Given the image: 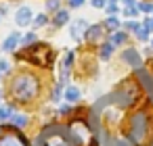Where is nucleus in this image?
<instances>
[{"label": "nucleus", "instance_id": "412c9836", "mask_svg": "<svg viewBox=\"0 0 153 146\" xmlns=\"http://www.w3.org/2000/svg\"><path fill=\"white\" fill-rule=\"evenodd\" d=\"M105 25H107L109 29H117V27H120V23H117V19H115V17H109Z\"/></svg>", "mask_w": 153, "mask_h": 146}, {"label": "nucleus", "instance_id": "a878e982", "mask_svg": "<svg viewBox=\"0 0 153 146\" xmlns=\"http://www.w3.org/2000/svg\"><path fill=\"white\" fill-rule=\"evenodd\" d=\"M92 7H97V9H105V0H92Z\"/></svg>", "mask_w": 153, "mask_h": 146}, {"label": "nucleus", "instance_id": "f257e3e1", "mask_svg": "<svg viewBox=\"0 0 153 146\" xmlns=\"http://www.w3.org/2000/svg\"><path fill=\"white\" fill-rule=\"evenodd\" d=\"M13 96L19 100V102H27L36 96L38 92V81L34 75H19L15 81H13Z\"/></svg>", "mask_w": 153, "mask_h": 146}, {"label": "nucleus", "instance_id": "393cba45", "mask_svg": "<svg viewBox=\"0 0 153 146\" xmlns=\"http://www.w3.org/2000/svg\"><path fill=\"white\" fill-rule=\"evenodd\" d=\"M105 11H107L109 15H115V13H117V7H115V4H107V9H105Z\"/></svg>", "mask_w": 153, "mask_h": 146}, {"label": "nucleus", "instance_id": "9b49d317", "mask_svg": "<svg viewBox=\"0 0 153 146\" xmlns=\"http://www.w3.org/2000/svg\"><path fill=\"white\" fill-rule=\"evenodd\" d=\"M65 98H67V102H78L80 100V90L76 86H69L65 90Z\"/></svg>", "mask_w": 153, "mask_h": 146}, {"label": "nucleus", "instance_id": "dca6fc26", "mask_svg": "<svg viewBox=\"0 0 153 146\" xmlns=\"http://www.w3.org/2000/svg\"><path fill=\"white\" fill-rule=\"evenodd\" d=\"M67 19H69L67 11H59V13L55 15V25H63V23H67Z\"/></svg>", "mask_w": 153, "mask_h": 146}, {"label": "nucleus", "instance_id": "7ed1b4c3", "mask_svg": "<svg viewBox=\"0 0 153 146\" xmlns=\"http://www.w3.org/2000/svg\"><path fill=\"white\" fill-rule=\"evenodd\" d=\"M23 56H25L27 61L36 63V65L46 67V65H51V61H53V50H51L46 44L38 42V44H34L30 50H25V52H23Z\"/></svg>", "mask_w": 153, "mask_h": 146}, {"label": "nucleus", "instance_id": "f03ea898", "mask_svg": "<svg viewBox=\"0 0 153 146\" xmlns=\"http://www.w3.org/2000/svg\"><path fill=\"white\" fill-rule=\"evenodd\" d=\"M42 144L44 146H74V142L69 138V131L59 127V125H53L42 134Z\"/></svg>", "mask_w": 153, "mask_h": 146}, {"label": "nucleus", "instance_id": "423d86ee", "mask_svg": "<svg viewBox=\"0 0 153 146\" xmlns=\"http://www.w3.org/2000/svg\"><path fill=\"white\" fill-rule=\"evenodd\" d=\"M86 29H88V23H86L84 19H78V21H74V23H71L69 34H71V38H74L76 42H80V40H82V36L86 34Z\"/></svg>", "mask_w": 153, "mask_h": 146}, {"label": "nucleus", "instance_id": "9d476101", "mask_svg": "<svg viewBox=\"0 0 153 146\" xmlns=\"http://www.w3.org/2000/svg\"><path fill=\"white\" fill-rule=\"evenodd\" d=\"M124 59H126L132 67H140V56H138V52H136V50H132V48H130V50H126V52H124Z\"/></svg>", "mask_w": 153, "mask_h": 146}, {"label": "nucleus", "instance_id": "2eb2a0df", "mask_svg": "<svg viewBox=\"0 0 153 146\" xmlns=\"http://www.w3.org/2000/svg\"><path fill=\"white\" fill-rule=\"evenodd\" d=\"M11 117H13V109H11L9 104L0 106V121H7V119H11Z\"/></svg>", "mask_w": 153, "mask_h": 146}, {"label": "nucleus", "instance_id": "39448f33", "mask_svg": "<svg viewBox=\"0 0 153 146\" xmlns=\"http://www.w3.org/2000/svg\"><path fill=\"white\" fill-rule=\"evenodd\" d=\"M69 138H71V142L74 144H86V140H88V127L84 125V123H74V125H69Z\"/></svg>", "mask_w": 153, "mask_h": 146}, {"label": "nucleus", "instance_id": "cd10ccee", "mask_svg": "<svg viewBox=\"0 0 153 146\" xmlns=\"http://www.w3.org/2000/svg\"><path fill=\"white\" fill-rule=\"evenodd\" d=\"M34 40H36V36H34V34H30V36L21 38V42H34Z\"/></svg>", "mask_w": 153, "mask_h": 146}, {"label": "nucleus", "instance_id": "f3484780", "mask_svg": "<svg viewBox=\"0 0 153 146\" xmlns=\"http://www.w3.org/2000/svg\"><path fill=\"white\" fill-rule=\"evenodd\" d=\"M124 42H126V34H124V32H115L113 38H111V44H113V46H120V44H124Z\"/></svg>", "mask_w": 153, "mask_h": 146}, {"label": "nucleus", "instance_id": "f704fd0d", "mask_svg": "<svg viewBox=\"0 0 153 146\" xmlns=\"http://www.w3.org/2000/svg\"><path fill=\"white\" fill-rule=\"evenodd\" d=\"M151 44H153V40H151Z\"/></svg>", "mask_w": 153, "mask_h": 146}, {"label": "nucleus", "instance_id": "aec40b11", "mask_svg": "<svg viewBox=\"0 0 153 146\" xmlns=\"http://www.w3.org/2000/svg\"><path fill=\"white\" fill-rule=\"evenodd\" d=\"M124 15H126V17H136V15H138V9H136V7H126V9H124Z\"/></svg>", "mask_w": 153, "mask_h": 146}, {"label": "nucleus", "instance_id": "c756f323", "mask_svg": "<svg viewBox=\"0 0 153 146\" xmlns=\"http://www.w3.org/2000/svg\"><path fill=\"white\" fill-rule=\"evenodd\" d=\"M136 25H138V23H134V21H128V23H126V27H128V29H132V32L136 29Z\"/></svg>", "mask_w": 153, "mask_h": 146}, {"label": "nucleus", "instance_id": "4be33fe9", "mask_svg": "<svg viewBox=\"0 0 153 146\" xmlns=\"http://www.w3.org/2000/svg\"><path fill=\"white\" fill-rule=\"evenodd\" d=\"M46 9L48 11H57L59 9V0H46Z\"/></svg>", "mask_w": 153, "mask_h": 146}, {"label": "nucleus", "instance_id": "a211bd4d", "mask_svg": "<svg viewBox=\"0 0 153 146\" xmlns=\"http://www.w3.org/2000/svg\"><path fill=\"white\" fill-rule=\"evenodd\" d=\"M134 34L138 36V40H147V38H149V32H147V27H145V25H136Z\"/></svg>", "mask_w": 153, "mask_h": 146}, {"label": "nucleus", "instance_id": "ddd939ff", "mask_svg": "<svg viewBox=\"0 0 153 146\" xmlns=\"http://www.w3.org/2000/svg\"><path fill=\"white\" fill-rule=\"evenodd\" d=\"M111 50H113V44H111V42H105V44L101 46V59L107 61V59L111 56Z\"/></svg>", "mask_w": 153, "mask_h": 146}, {"label": "nucleus", "instance_id": "6e6552de", "mask_svg": "<svg viewBox=\"0 0 153 146\" xmlns=\"http://www.w3.org/2000/svg\"><path fill=\"white\" fill-rule=\"evenodd\" d=\"M19 42H21V34H11V36L4 40V44H2V50H4V52H11V50L17 48Z\"/></svg>", "mask_w": 153, "mask_h": 146}, {"label": "nucleus", "instance_id": "f8f14e48", "mask_svg": "<svg viewBox=\"0 0 153 146\" xmlns=\"http://www.w3.org/2000/svg\"><path fill=\"white\" fill-rule=\"evenodd\" d=\"M101 32H103L101 25H92V27H88V29H86V38H88V42H94V40L101 36Z\"/></svg>", "mask_w": 153, "mask_h": 146}, {"label": "nucleus", "instance_id": "1a4fd4ad", "mask_svg": "<svg viewBox=\"0 0 153 146\" xmlns=\"http://www.w3.org/2000/svg\"><path fill=\"white\" fill-rule=\"evenodd\" d=\"M0 146H25V142H23V138L9 134V136H4L2 140H0Z\"/></svg>", "mask_w": 153, "mask_h": 146}, {"label": "nucleus", "instance_id": "5701e85b", "mask_svg": "<svg viewBox=\"0 0 153 146\" xmlns=\"http://www.w3.org/2000/svg\"><path fill=\"white\" fill-rule=\"evenodd\" d=\"M44 23H46V17H44V15H38V17L34 19V25H36V27H42Z\"/></svg>", "mask_w": 153, "mask_h": 146}, {"label": "nucleus", "instance_id": "bb28decb", "mask_svg": "<svg viewBox=\"0 0 153 146\" xmlns=\"http://www.w3.org/2000/svg\"><path fill=\"white\" fill-rule=\"evenodd\" d=\"M51 98H53L55 102H57V100L61 98V92H59V88H55V92H53V96H51Z\"/></svg>", "mask_w": 153, "mask_h": 146}, {"label": "nucleus", "instance_id": "2f4dec72", "mask_svg": "<svg viewBox=\"0 0 153 146\" xmlns=\"http://www.w3.org/2000/svg\"><path fill=\"white\" fill-rule=\"evenodd\" d=\"M105 2H109V4H115V2H117V0H105Z\"/></svg>", "mask_w": 153, "mask_h": 146}, {"label": "nucleus", "instance_id": "6ab92c4d", "mask_svg": "<svg viewBox=\"0 0 153 146\" xmlns=\"http://www.w3.org/2000/svg\"><path fill=\"white\" fill-rule=\"evenodd\" d=\"M136 9L143 13H153V4H149V2H136Z\"/></svg>", "mask_w": 153, "mask_h": 146}, {"label": "nucleus", "instance_id": "72a5a7b5", "mask_svg": "<svg viewBox=\"0 0 153 146\" xmlns=\"http://www.w3.org/2000/svg\"><path fill=\"white\" fill-rule=\"evenodd\" d=\"M0 98H2V92H0Z\"/></svg>", "mask_w": 153, "mask_h": 146}, {"label": "nucleus", "instance_id": "20e7f679", "mask_svg": "<svg viewBox=\"0 0 153 146\" xmlns=\"http://www.w3.org/2000/svg\"><path fill=\"white\" fill-rule=\"evenodd\" d=\"M145 134H147V117L145 113H136L132 117V129H130V140L134 144H143L145 140Z\"/></svg>", "mask_w": 153, "mask_h": 146}, {"label": "nucleus", "instance_id": "c85d7f7f", "mask_svg": "<svg viewBox=\"0 0 153 146\" xmlns=\"http://www.w3.org/2000/svg\"><path fill=\"white\" fill-rule=\"evenodd\" d=\"M0 71H9V63L7 61H0Z\"/></svg>", "mask_w": 153, "mask_h": 146}, {"label": "nucleus", "instance_id": "7c9ffc66", "mask_svg": "<svg viewBox=\"0 0 153 146\" xmlns=\"http://www.w3.org/2000/svg\"><path fill=\"white\" fill-rule=\"evenodd\" d=\"M9 13V7L7 4H0V15H7Z\"/></svg>", "mask_w": 153, "mask_h": 146}, {"label": "nucleus", "instance_id": "b1692460", "mask_svg": "<svg viewBox=\"0 0 153 146\" xmlns=\"http://www.w3.org/2000/svg\"><path fill=\"white\" fill-rule=\"evenodd\" d=\"M67 2H69V7H71V9H78V7H82V4H84V0H67Z\"/></svg>", "mask_w": 153, "mask_h": 146}, {"label": "nucleus", "instance_id": "4468645a", "mask_svg": "<svg viewBox=\"0 0 153 146\" xmlns=\"http://www.w3.org/2000/svg\"><path fill=\"white\" fill-rule=\"evenodd\" d=\"M11 119H13V125L15 127H25L27 125V117L25 115H13Z\"/></svg>", "mask_w": 153, "mask_h": 146}, {"label": "nucleus", "instance_id": "0eeeda50", "mask_svg": "<svg viewBox=\"0 0 153 146\" xmlns=\"http://www.w3.org/2000/svg\"><path fill=\"white\" fill-rule=\"evenodd\" d=\"M30 21H32V11H30V7H21V9L17 11V15H15V23H17L19 27H25Z\"/></svg>", "mask_w": 153, "mask_h": 146}, {"label": "nucleus", "instance_id": "473e14b6", "mask_svg": "<svg viewBox=\"0 0 153 146\" xmlns=\"http://www.w3.org/2000/svg\"><path fill=\"white\" fill-rule=\"evenodd\" d=\"M117 146H126V142H117Z\"/></svg>", "mask_w": 153, "mask_h": 146}]
</instances>
